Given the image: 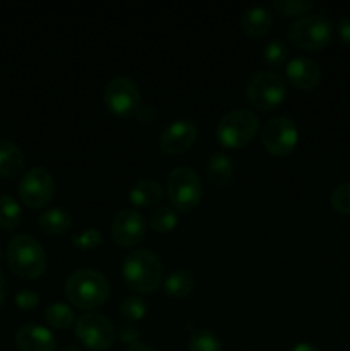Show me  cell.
<instances>
[{"label": "cell", "mask_w": 350, "mask_h": 351, "mask_svg": "<svg viewBox=\"0 0 350 351\" xmlns=\"http://www.w3.org/2000/svg\"><path fill=\"white\" fill-rule=\"evenodd\" d=\"M64 293L74 307L95 311L106 304L112 293V287L102 271L82 267L69 274L64 285Z\"/></svg>", "instance_id": "6da1fadb"}, {"label": "cell", "mask_w": 350, "mask_h": 351, "mask_svg": "<svg viewBox=\"0 0 350 351\" xmlns=\"http://www.w3.org/2000/svg\"><path fill=\"white\" fill-rule=\"evenodd\" d=\"M124 283L136 293H153L163 281V263L151 249H134L122 263Z\"/></svg>", "instance_id": "7a4b0ae2"}, {"label": "cell", "mask_w": 350, "mask_h": 351, "mask_svg": "<svg viewBox=\"0 0 350 351\" xmlns=\"http://www.w3.org/2000/svg\"><path fill=\"white\" fill-rule=\"evenodd\" d=\"M7 263L23 280H36L47 269V254L34 237L16 233L7 243Z\"/></svg>", "instance_id": "3957f363"}, {"label": "cell", "mask_w": 350, "mask_h": 351, "mask_svg": "<svg viewBox=\"0 0 350 351\" xmlns=\"http://www.w3.org/2000/svg\"><path fill=\"white\" fill-rule=\"evenodd\" d=\"M167 194L177 213H189L202 201V182L194 168L182 165L168 173Z\"/></svg>", "instance_id": "277c9868"}, {"label": "cell", "mask_w": 350, "mask_h": 351, "mask_svg": "<svg viewBox=\"0 0 350 351\" xmlns=\"http://www.w3.org/2000/svg\"><path fill=\"white\" fill-rule=\"evenodd\" d=\"M259 130V119L253 110L235 108L225 113L216 123V139L229 149H237L256 137Z\"/></svg>", "instance_id": "5b68a950"}, {"label": "cell", "mask_w": 350, "mask_h": 351, "mask_svg": "<svg viewBox=\"0 0 350 351\" xmlns=\"http://www.w3.org/2000/svg\"><path fill=\"white\" fill-rule=\"evenodd\" d=\"M333 21L325 14H305L288 26V41L304 50H321L333 40Z\"/></svg>", "instance_id": "8992f818"}, {"label": "cell", "mask_w": 350, "mask_h": 351, "mask_svg": "<svg viewBox=\"0 0 350 351\" xmlns=\"http://www.w3.org/2000/svg\"><path fill=\"white\" fill-rule=\"evenodd\" d=\"M287 95V82L281 74L271 69L254 72L246 84V96L253 108L270 112L277 108Z\"/></svg>", "instance_id": "52a82bcc"}, {"label": "cell", "mask_w": 350, "mask_h": 351, "mask_svg": "<svg viewBox=\"0 0 350 351\" xmlns=\"http://www.w3.org/2000/svg\"><path fill=\"white\" fill-rule=\"evenodd\" d=\"M75 338L93 351H105L113 345L117 329L106 315L100 312H88L81 315L74 324Z\"/></svg>", "instance_id": "ba28073f"}, {"label": "cell", "mask_w": 350, "mask_h": 351, "mask_svg": "<svg viewBox=\"0 0 350 351\" xmlns=\"http://www.w3.org/2000/svg\"><path fill=\"white\" fill-rule=\"evenodd\" d=\"M103 103L113 115H134L141 106L139 86L129 75H115L105 84Z\"/></svg>", "instance_id": "9c48e42d"}, {"label": "cell", "mask_w": 350, "mask_h": 351, "mask_svg": "<svg viewBox=\"0 0 350 351\" xmlns=\"http://www.w3.org/2000/svg\"><path fill=\"white\" fill-rule=\"evenodd\" d=\"M261 141L264 149L273 156H288L297 147L299 129L290 117H271L261 129Z\"/></svg>", "instance_id": "30bf717a"}, {"label": "cell", "mask_w": 350, "mask_h": 351, "mask_svg": "<svg viewBox=\"0 0 350 351\" xmlns=\"http://www.w3.org/2000/svg\"><path fill=\"white\" fill-rule=\"evenodd\" d=\"M17 191H19V197L24 202V206L31 209L45 208L54 197V175L43 167L30 168L21 177Z\"/></svg>", "instance_id": "8fae6325"}, {"label": "cell", "mask_w": 350, "mask_h": 351, "mask_svg": "<svg viewBox=\"0 0 350 351\" xmlns=\"http://www.w3.org/2000/svg\"><path fill=\"white\" fill-rule=\"evenodd\" d=\"M146 218L134 208H124L113 216L110 235L113 242L124 249H132L139 245L146 237Z\"/></svg>", "instance_id": "7c38bea8"}, {"label": "cell", "mask_w": 350, "mask_h": 351, "mask_svg": "<svg viewBox=\"0 0 350 351\" xmlns=\"http://www.w3.org/2000/svg\"><path fill=\"white\" fill-rule=\"evenodd\" d=\"M199 129L192 120L178 119L167 123L158 136V146L165 154H182L196 143Z\"/></svg>", "instance_id": "4fadbf2b"}, {"label": "cell", "mask_w": 350, "mask_h": 351, "mask_svg": "<svg viewBox=\"0 0 350 351\" xmlns=\"http://www.w3.org/2000/svg\"><path fill=\"white\" fill-rule=\"evenodd\" d=\"M14 341L19 351H55L57 346L54 332L36 322L21 326L16 331Z\"/></svg>", "instance_id": "5bb4252c"}, {"label": "cell", "mask_w": 350, "mask_h": 351, "mask_svg": "<svg viewBox=\"0 0 350 351\" xmlns=\"http://www.w3.org/2000/svg\"><path fill=\"white\" fill-rule=\"evenodd\" d=\"M285 74L287 81L292 82L294 88L304 91L316 88L321 81V67L309 57H294L288 60Z\"/></svg>", "instance_id": "9a60e30c"}, {"label": "cell", "mask_w": 350, "mask_h": 351, "mask_svg": "<svg viewBox=\"0 0 350 351\" xmlns=\"http://www.w3.org/2000/svg\"><path fill=\"white\" fill-rule=\"evenodd\" d=\"M275 16L273 10L266 5H250L240 16V29L249 38L264 36L273 27Z\"/></svg>", "instance_id": "2e32d148"}, {"label": "cell", "mask_w": 350, "mask_h": 351, "mask_svg": "<svg viewBox=\"0 0 350 351\" xmlns=\"http://www.w3.org/2000/svg\"><path fill=\"white\" fill-rule=\"evenodd\" d=\"M163 199V187L154 178H139L129 191V201L137 208H156Z\"/></svg>", "instance_id": "e0dca14e"}, {"label": "cell", "mask_w": 350, "mask_h": 351, "mask_svg": "<svg viewBox=\"0 0 350 351\" xmlns=\"http://www.w3.org/2000/svg\"><path fill=\"white\" fill-rule=\"evenodd\" d=\"M233 173H235V161L230 154L223 153V151H215L211 156L208 158L206 163V175H208L209 182L215 187H225L232 182Z\"/></svg>", "instance_id": "ac0fdd59"}, {"label": "cell", "mask_w": 350, "mask_h": 351, "mask_svg": "<svg viewBox=\"0 0 350 351\" xmlns=\"http://www.w3.org/2000/svg\"><path fill=\"white\" fill-rule=\"evenodd\" d=\"M24 153L14 141L0 137V175L5 178H16L24 170Z\"/></svg>", "instance_id": "d6986e66"}, {"label": "cell", "mask_w": 350, "mask_h": 351, "mask_svg": "<svg viewBox=\"0 0 350 351\" xmlns=\"http://www.w3.org/2000/svg\"><path fill=\"white\" fill-rule=\"evenodd\" d=\"M196 288V280L194 274L189 269H174L167 274V278L163 280V291L172 298H177V300H182V298L189 297V295L194 291Z\"/></svg>", "instance_id": "ffe728a7"}, {"label": "cell", "mask_w": 350, "mask_h": 351, "mask_svg": "<svg viewBox=\"0 0 350 351\" xmlns=\"http://www.w3.org/2000/svg\"><path fill=\"white\" fill-rule=\"evenodd\" d=\"M38 226L48 235H65L72 226V216L62 208H48L38 218Z\"/></svg>", "instance_id": "44dd1931"}, {"label": "cell", "mask_w": 350, "mask_h": 351, "mask_svg": "<svg viewBox=\"0 0 350 351\" xmlns=\"http://www.w3.org/2000/svg\"><path fill=\"white\" fill-rule=\"evenodd\" d=\"M23 221V208L16 197L0 194V226L3 230H16Z\"/></svg>", "instance_id": "7402d4cb"}, {"label": "cell", "mask_w": 350, "mask_h": 351, "mask_svg": "<svg viewBox=\"0 0 350 351\" xmlns=\"http://www.w3.org/2000/svg\"><path fill=\"white\" fill-rule=\"evenodd\" d=\"M45 319L54 329H67L75 324V314L72 307L62 302H51L45 308Z\"/></svg>", "instance_id": "603a6c76"}, {"label": "cell", "mask_w": 350, "mask_h": 351, "mask_svg": "<svg viewBox=\"0 0 350 351\" xmlns=\"http://www.w3.org/2000/svg\"><path fill=\"white\" fill-rule=\"evenodd\" d=\"M150 225L154 232L170 233L178 225V213L172 206H156L150 215Z\"/></svg>", "instance_id": "cb8c5ba5"}, {"label": "cell", "mask_w": 350, "mask_h": 351, "mask_svg": "<svg viewBox=\"0 0 350 351\" xmlns=\"http://www.w3.org/2000/svg\"><path fill=\"white\" fill-rule=\"evenodd\" d=\"M189 351H223L220 336L208 328H199L191 332L189 338Z\"/></svg>", "instance_id": "d4e9b609"}, {"label": "cell", "mask_w": 350, "mask_h": 351, "mask_svg": "<svg viewBox=\"0 0 350 351\" xmlns=\"http://www.w3.org/2000/svg\"><path fill=\"white\" fill-rule=\"evenodd\" d=\"M288 55H290V48H288L287 41L281 40V38H271V40H268L264 43L263 60L270 67H280V65H283Z\"/></svg>", "instance_id": "484cf974"}, {"label": "cell", "mask_w": 350, "mask_h": 351, "mask_svg": "<svg viewBox=\"0 0 350 351\" xmlns=\"http://www.w3.org/2000/svg\"><path fill=\"white\" fill-rule=\"evenodd\" d=\"M119 311L120 315H122L124 319H127V322H137L146 315L148 305L141 297L130 295V297H126L120 302Z\"/></svg>", "instance_id": "4316f807"}, {"label": "cell", "mask_w": 350, "mask_h": 351, "mask_svg": "<svg viewBox=\"0 0 350 351\" xmlns=\"http://www.w3.org/2000/svg\"><path fill=\"white\" fill-rule=\"evenodd\" d=\"M273 9L281 16H305L314 9V0H273Z\"/></svg>", "instance_id": "83f0119b"}, {"label": "cell", "mask_w": 350, "mask_h": 351, "mask_svg": "<svg viewBox=\"0 0 350 351\" xmlns=\"http://www.w3.org/2000/svg\"><path fill=\"white\" fill-rule=\"evenodd\" d=\"M71 240L78 249H82V250L98 249V247L103 243V232L100 228H96V226H89V228L82 230V232L74 233Z\"/></svg>", "instance_id": "f1b7e54d"}, {"label": "cell", "mask_w": 350, "mask_h": 351, "mask_svg": "<svg viewBox=\"0 0 350 351\" xmlns=\"http://www.w3.org/2000/svg\"><path fill=\"white\" fill-rule=\"evenodd\" d=\"M329 202L336 213L350 216V182H343L338 187L333 189Z\"/></svg>", "instance_id": "f546056e"}, {"label": "cell", "mask_w": 350, "mask_h": 351, "mask_svg": "<svg viewBox=\"0 0 350 351\" xmlns=\"http://www.w3.org/2000/svg\"><path fill=\"white\" fill-rule=\"evenodd\" d=\"M40 295L33 290H19L16 293V297H14L16 307L23 308V311H33V308H36L40 305Z\"/></svg>", "instance_id": "4dcf8cb0"}, {"label": "cell", "mask_w": 350, "mask_h": 351, "mask_svg": "<svg viewBox=\"0 0 350 351\" xmlns=\"http://www.w3.org/2000/svg\"><path fill=\"white\" fill-rule=\"evenodd\" d=\"M117 336H119L120 343L130 346L132 343L139 341L141 331L134 322H124V324H120L119 331H117Z\"/></svg>", "instance_id": "1f68e13d"}, {"label": "cell", "mask_w": 350, "mask_h": 351, "mask_svg": "<svg viewBox=\"0 0 350 351\" xmlns=\"http://www.w3.org/2000/svg\"><path fill=\"white\" fill-rule=\"evenodd\" d=\"M134 115H136V119L139 120L141 123H144V125H153L154 120H156V110L151 105H141Z\"/></svg>", "instance_id": "d6a6232c"}, {"label": "cell", "mask_w": 350, "mask_h": 351, "mask_svg": "<svg viewBox=\"0 0 350 351\" xmlns=\"http://www.w3.org/2000/svg\"><path fill=\"white\" fill-rule=\"evenodd\" d=\"M336 29H338L340 38L350 47V14H345V16L340 17Z\"/></svg>", "instance_id": "836d02e7"}, {"label": "cell", "mask_w": 350, "mask_h": 351, "mask_svg": "<svg viewBox=\"0 0 350 351\" xmlns=\"http://www.w3.org/2000/svg\"><path fill=\"white\" fill-rule=\"evenodd\" d=\"M288 351H323V350L319 348V346L312 345V343H309V341H301V343H297V345L292 346V348Z\"/></svg>", "instance_id": "e575fe53"}, {"label": "cell", "mask_w": 350, "mask_h": 351, "mask_svg": "<svg viewBox=\"0 0 350 351\" xmlns=\"http://www.w3.org/2000/svg\"><path fill=\"white\" fill-rule=\"evenodd\" d=\"M5 298H7V280L5 276H3V271L0 269V307L3 305Z\"/></svg>", "instance_id": "d590c367"}, {"label": "cell", "mask_w": 350, "mask_h": 351, "mask_svg": "<svg viewBox=\"0 0 350 351\" xmlns=\"http://www.w3.org/2000/svg\"><path fill=\"white\" fill-rule=\"evenodd\" d=\"M126 351H156V350H154L151 345H148V343L137 341V343H132L130 346H127Z\"/></svg>", "instance_id": "8d00e7d4"}, {"label": "cell", "mask_w": 350, "mask_h": 351, "mask_svg": "<svg viewBox=\"0 0 350 351\" xmlns=\"http://www.w3.org/2000/svg\"><path fill=\"white\" fill-rule=\"evenodd\" d=\"M60 351H81L78 348V346H65V348H62Z\"/></svg>", "instance_id": "74e56055"}, {"label": "cell", "mask_w": 350, "mask_h": 351, "mask_svg": "<svg viewBox=\"0 0 350 351\" xmlns=\"http://www.w3.org/2000/svg\"><path fill=\"white\" fill-rule=\"evenodd\" d=\"M0 261H2V249H0Z\"/></svg>", "instance_id": "f35d334b"}]
</instances>
